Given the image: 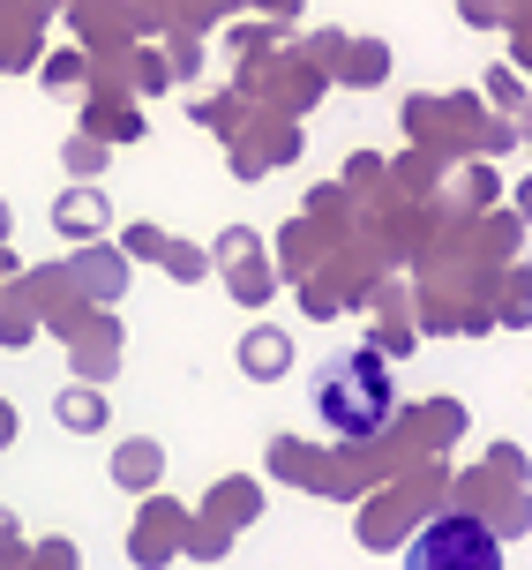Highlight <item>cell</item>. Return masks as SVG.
<instances>
[{
    "label": "cell",
    "mask_w": 532,
    "mask_h": 570,
    "mask_svg": "<svg viewBox=\"0 0 532 570\" xmlns=\"http://www.w3.org/2000/svg\"><path fill=\"white\" fill-rule=\"evenodd\" d=\"M60 428H68V435H98V428L112 421V405H106V391H98V383H83V375H76V383H68V391H60Z\"/></svg>",
    "instance_id": "7"
},
{
    "label": "cell",
    "mask_w": 532,
    "mask_h": 570,
    "mask_svg": "<svg viewBox=\"0 0 532 570\" xmlns=\"http://www.w3.org/2000/svg\"><path fill=\"white\" fill-rule=\"evenodd\" d=\"M383 68H391V53H383V46H361V53H353V68H345V76H353V83H375V76H383Z\"/></svg>",
    "instance_id": "14"
},
{
    "label": "cell",
    "mask_w": 532,
    "mask_h": 570,
    "mask_svg": "<svg viewBox=\"0 0 532 570\" xmlns=\"http://www.w3.org/2000/svg\"><path fill=\"white\" fill-rule=\"evenodd\" d=\"M112 481L128 488V495H150V488L166 481V443H150V435H128V443L112 451Z\"/></svg>",
    "instance_id": "5"
},
{
    "label": "cell",
    "mask_w": 532,
    "mask_h": 570,
    "mask_svg": "<svg viewBox=\"0 0 532 570\" xmlns=\"http://www.w3.org/2000/svg\"><path fill=\"white\" fill-rule=\"evenodd\" d=\"M8 435H16V413H8V399H0V443H8Z\"/></svg>",
    "instance_id": "18"
},
{
    "label": "cell",
    "mask_w": 532,
    "mask_h": 570,
    "mask_svg": "<svg viewBox=\"0 0 532 570\" xmlns=\"http://www.w3.org/2000/svg\"><path fill=\"white\" fill-rule=\"evenodd\" d=\"M240 271H233V301H248V308H263L270 301V263H255V248L248 256H233Z\"/></svg>",
    "instance_id": "9"
},
{
    "label": "cell",
    "mask_w": 532,
    "mask_h": 570,
    "mask_svg": "<svg viewBox=\"0 0 532 570\" xmlns=\"http://www.w3.org/2000/svg\"><path fill=\"white\" fill-rule=\"evenodd\" d=\"M525 136H532V114H525Z\"/></svg>",
    "instance_id": "22"
},
{
    "label": "cell",
    "mask_w": 532,
    "mask_h": 570,
    "mask_svg": "<svg viewBox=\"0 0 532 570\" xmlns=\"http://www.w3.org/2000/svg\"><path fill=\"white\" fill-rule=\"evenodd\" d=\"M166 271H180V278H196V271H203V256H196V248H173V256H166Z\"/></svg>",
    "instance_id": "17"
},
{
    "label": "cell",
    "mask_w": 532,
    "mask_h": 570,
    "mask_svg": "<svg viewBox=\"0 0 532 570\" xmlns=\"http://www.w3.org/2000/svg\"><path fill=\"white\" fill-rule=\"evenodd\" d=\"M285 368H293V338H285L278 323H255L248 338H240V375H255V383H278Z\"/></svg>",
    "instance_id": "6"
},
{
    "label": "cell",
    "mask_w": 532,
    "mask_h": 570,
    "mask_svg": "<svg viewBox=\"0 0 532 570\" xmlns=\"http://www.w3.org/2000/svg\"><path fill=\"white\" fill-rule=\"evenodd\" d=\"M391 368L383 353H337L331 368H315V413L337 428V435H375L391 421Z\"/></svg>",
    "instance_id": "1"
},
{
    "label": "cell",
    "mask_w": 532,
    "mask_h": 570,
    "mask_svg": "<svg viewBox=\"0 0 532 570\" xmlns=\"http://www.w3.org/2000/svg\"><path fill=\"white\" fill-rule=\"evenodd\" d=\"M90 128H98V136H142L136 114H90Z\"/></svg>",
    "instance_id": "16"
},
{
    "label": "cell",
    "mask_w": 532,
    "mask_h": 570,
    "mask_svg": "<svg viewBox=\"0 0 532 570\" xmlns=\"http://www.w3.org/2000/svg\"><path fill=\"white\" fill-rule=\"evenodd\" d=\"M60 158H68V173H76V180H98V173H106V142H98V136H68V150H60Z\"/></svg>",
    "instance_id": "10"
},
{
    "label": "cell",
    "mask_w": 532,
    "mask_h": 570,
    "mask_svg": "<svg viewBox=\"0 0 532 570\" xmlns=\"http://www.w3.org/2000/svg\"><path fill=\"white\" fill-rule=\"evenodd\" d=\"M255 503H263V495H255L248 481H218V488H210V511H203V518H218V525H248Z\"/></svg>",
    "instance_id": "8"
},
{
    "label": "cell",
    "mask_w": 532,
    "mask_h": 570,
    "mask_svg": "<svg viewBox=\"0 0 532 570\" xmlns=\"http://www.w3.org/2000/svg\"><path fill=\"white\" fill-rule=\"evenodd\" d=\"M128 256H142V263H166V256H173V240H166L158 226H136V233H128Z\"/></svg>",
    "instance_id": "12"
},
{
    "label": "cell",
    "mask_w": 532,
    "mask_h": 570,
    "mask_svg": "<svg viewBox=\"0 0 532 570\" xmlns=\"http://www.w3.org/2000/svg\"><path fill=\"white\" fill-rule=\"evenodd\" d=\"M8 525H16V518H8V511H0V541H8Z\"/></svg>",
    "instance_id": "20"
},
{
    "label": "cell",
    "mask_w": 532,
    "mask_h": 570,
    "mask_svg": "<svg viewBox=\"0 0 532 570\" xmlns=\"http://www.w3.org/2000/svg\"><path fill=\"white\" fill-rule=\"evenodd\" d=\"M106 226H112V203L98 196V188H60L53 196V233L60 240H76V248H90V240H106Z\"/></svg>",
    "instance_id": "3"
},
{
    "label": "cell",
    "mask_w": 532,
    "mask_h": 570,
    "mask_svg": "<svg viewBox=\"0 0 532 570\" xmlns=\"http://www.w3.org/2000/svg\"><path fill=\"white\" fill-rule=\"evenodd\" d=\"M0 233H8V196H0Z\"/></svg>",
    "instance_id": "21"
},
{
    "label": "cell",
    "mask_w": 532,
    "mask_h": 570,
    "mask_svg": "<svg viewBox=\"0 0 532 570\" xmlns=\"http://www.w3.org/2000/svg\"><path fill=\"white\" fill-rule=\"evenodd\" d=\"M180 541H188V511H180V503H150V511L136 518V533H128V556H136V563H166Z\"/></svg>",
    "instance_id": "4"
},
{
    "label": "cell",
    "mask_w": 532,
    "mask_h": 570,
    "mask_svg": "<svg viewBox=\"0 0 532 570\" xmlns=\"http://www.w3.org/2000/svg\"><path fill=\"white\" fill-rule=\"evenodd\" d=\"M405 570H503V533L473 511L427 518L421 533L405 541Z\"/></svg>",
    "instance_id": "2"
},
{
    "label": "cell",
    "mask_w": 532,
    "mask_h": 570,
    "mask_svg": "<svg viewBox=\"0 0 532 570\" xmlns=\"http://www.w3.org/2000/svg\"><path fill=\"white\" fill-rule=\"evenodd\" d=\"M518 218H532V180H525V188H518Z\"/></svg>",
    "instance_id": "19"
},
{
    "label": "cell",
    "mask_w": 532,
    "mask_h": 570,
    "mask_svg": "<svg viewBox=\"0 0 532 570\" xmlns=\"http://www.w3.org/2000/svg\"><path fill=\"white\" fill-rule=\"evenodd\" d=\"M90 293H98V301L120 293V256H90Z\"/></svg>",
    "instance_id": "13"
},
{
    "label": "cell",
    "mask_w": 532,
    "mask_h": 570,
    "mask_svg": "<svg viewBox=\"0 0 532 570\" xmlns=\"http://www.w3.org/2000/svg\"><path fill=\"white\" fill-rule=\"evenodd\" d=\"M487 465H495L503 481H525V451H518V443H495V451H487Z\"/></svg>",
    "instance_id": "15"
},
{
    "label": "cell",
    "mask_w": 532,
    "mask_h": 570,
    "mask_svg": "<svg viewBox=\"0 0 532 570\" xmlns=\"http://www.w3.org/2000/svg\"><path fill=\"white\" fill-rule=\"evenodd\" d=\"M487 98H495L503 114H518V106H525V83H518L510 68H487Z\"/></svg>",
    "instance_id": "11"
}]
</instances>
